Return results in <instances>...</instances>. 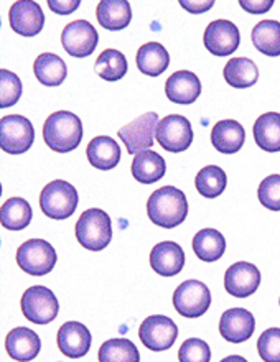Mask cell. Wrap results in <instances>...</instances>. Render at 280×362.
<instances>
[{
	"mask_svg": "<svg viewBox=\"0 0 280 362\" xmlns=\"http://www.w3.org/2000/svg\"><path fill=\"white\" fill-rule=\"evenodd\" d=\"M254 329H256L254 315L244 308L226 310L219 320V333L233 344L247 341L254 334Z\"/></svg>",
	"mask_w": 280,
	"mask_h": 362,
	"instance_id": "cell-16",
	"label": "cell"
},
{
	"mask_svg": "<svg viewBox=\"0 0 280 362\" xmlns=\"http://www.w3.org/2000/svg\"><path fill=\"white\" fill-rule=\"evenodd\" d=\"M221 362H247V361L244 359L243 356H228V358H224Z\"/></svg>",
	"mask_w": 280,
	"mask_h": 362,
	"instance_id": "cell-42",
	"label": "cell"
},
{
	"mask_svg": "<svg viewBox=\"0 0 280 362\" xmlns=\"http://www.w3.org/2000/svg\"><path fill=\"white\" fill-rule=\"evenodd\" d=\"M10 28L22 37H35L43 30L45 13L37 2L18 0L10 7Z\"/></svg>",
	"mask_w": 280,
	"mask_h": 362,
	"instance_id": "cell-14",
	"label": "cell"
},
{
	"mask_svg": "<svg viewBox=\"0 0 280 362\" xmlns=\"http://www.w3.org/2000/svg\"><path fill=\"white\" fill-rule=\"evenodd\" d=\"M147 214L155 226L163 229L177 228L188 216V199L182 189L163 186L150 194Z\"/></svg>",
	"mask_w": 280,
	"mask_h": 362,
	"instance_id": "cell-1",
	"label": "cell"
},
{
	"mask_svg": "<svg viewBox=\"0 0 280 362\" xmlns=\"http://www.w3.org/2000/svg\"><path fill=\"white\" fill-rule=\"evenodd\" d=\"M79 0H48V7L52 8V12L59 13V15H69L71 12H74L79 7Z\"/></svg>",
	"mask_w": 280,
	"mask_h": 362,
	"instance_id": "cell-39",
	"label": "cell"
},
{
	"mask_svg": "<svg viewBox=\"0 0 280 362\" xmlns=\"http://www.w3.org/2000/svg\"><path fill=\"white\" fill-rule=\"evenodd\" d=\"M204 47L214 57H229L241 43L239 28L229 20H214L204 30Z\"/></svg>",
	"mask_w": 280,
	"mask_h": 362,
	"instance_id": "cell-13",
	"label": "cell"
},
{
	"mask_svg": "<svg viewBox=\"0 0 280 362\" xmlns=\"http://www.w3.org/2000/svg\"><path fill=\"white\" fill-rule=\"evenodd\" d=\"M165 94L175 104H193L202 94V83L192 71H177L165 83Z\"/></svg>",
	"mask_w": 280,
	"mask_h": 362,
	"instance_id": "cell-20",
	"label": "cell"
},
{
	"mask_svg": "<svg viewBox=\"0 0 280 362\" xmlns=\"http://www.w3.org/2000/svg\"><path fill=\"white\" fill-rule=\"evenodd\" d=\"M91 333L83 323L78 321H68L58 329L57 343L62 353L66 358L79 359L86 356L91 349Z\"/></svg>",
	"mask_w": 280,
	"mask_h": 362,
	"instance_id": "cell-17",
	"label": "cell"
},
{
	"mask_svg": "<svg viewBox=\"0 0 280 362\" xmlns=\"http://www.w3.org/2000/svg\"><path fill=\"white\" fill-rule=\"evenodd\" d=\"M43 139L53 152L68 153L78 148L83 139V124L76 114L58 110L43 124Z\"/></svg>",
	"mask_w": 280,
	"mask_h": 362,
	"instance_id": "cell-2",
	"label": "cell"
},
{
	"mask_svg": "<svg viewBox=\"0 0 280 362\" xmlns=\"http://www.w3.org/2000/svg\"><path fill=\"white\" fill-rule=\"evenodd\" d=\"M139 338L145 348L150 351H155V353L167 351L172 348L178 338V326L168 316L152 315L140 325Z\"/></svg>",
	"mask_w": 280,
	"mask_h": 362,
	"instance_id": "cell-11",
	"label": "cell"
},
{
	"mask_svg": "<svg viewBox=\"0 0 280 362\" xmlns=\"http://www.w3.org/2000/svg\"><path fill=\"white\" fill-rule=\"evenodd\" d=\"M180 362H209L211 361V349L203 339L189 338L182 344L178 351Z\"/></svg>",
	"mask_w": 280,
	"mask_h": 362,
	"instance_id": "cell-37",
	"label": "cell"
},
{
	"mask_svg": "<svg viewBox=\"0 0 280 362\" xmlns=\"http://www.w3.org/2000/svg\"><path fill=\"white\" fill-rule=\"evenodd\" d=\"M257 196L264 208L280 211V175H271L264 178L259 185Z\"/></svg>",
	"mask_w": 280,
	"mask_h": 362,
	"instance_id": "cell-38",
	"label": "cell"
},
{
	"mask_svg": "<svg viewBox=\"0 0 280 362\" xmlns=\"http://www.w3.org/2000/svg\"><path fill=\"white\" fill-rule=\"evenodd\" d=\"M96 17L103 28L119 32L131 23V4L127 0H103L96 7Z\"/></svg>",
	"mask_w": 280,
	"mask_h": 362,
	"instance_id": "cell-23",
	"label": "cell"
},
{
	"mask_svg": "<svg viewBox=\"0 0 280 362\" xmlns=\"http://www.w3.org/2000/svg\"><path fill=\"white\" fill-rule=\"evenodd\" d=\"M193 250L204 262H216L226 252V239L216 229H202L193 238Z\"/></svg>",
	"mask_w": 280,
	"mask_h": 362,
	"instance_id": "cell-28",
	"label": "cell"
},
{
	"mask_svg": "<svg viewBox=\"0 0 280 362\" xmlns=\"http://www.w3.org/2000/svg\"><path fill=\"white\" fill-rule=\"evenodd\" d=\"M40 208L47 218H71L78 208V191L68 181L54 180L45 186L40 194Z\"/></svg>",
	"mask_w": 280,
	"mask_h": 362,
	"instance_id": "cell-4",
	"label": "cell"
},
{
	"mask_svg": "<svg viewBox=\"0 0 280 362\" xmlns=\"http://www.w3.org/2000/svg\"><path fill=\"white\" fill-rule=\"evenodd\" d=\"M158 115L157 112H145L132 120L131 124L119 129V139L126 145L127 153L136 157L137 153L153 147V139L157 135Z\"/></svg>",
	"mask_w": 280,
	"mask_h": 362,
	"instance_id": "cell-9",
	"label": "cell"
},
{
	"mask_svg": "<svg viewBox=\"0 0 280 362\" xmlns=\"http://www.w3.org/2000/svg\"><path fill=\"white\" fill-rule=\"evenodd\" d=\"M246 140V130L238 120H219L211 130V144L218 152L231 155L243 148Z\"/></svg>",
	"mask_w": 280,
	"mask_h": 362,
	"instance_id": "cell-21",
	"label": "cell"
},
{
	"mask_svg": "<svg viewBox=\"0 0 280 362\" xmlns=\"http://www.w3.org/2000/svg\"><path fill=\"white\" fill-rule=\"evenodd\" d=\"M224 79L229 86L236 89L251 88L257 83L259 69L257 64L249 58H233L224 66Z\"/></svg>",
	"mask_w": 280,
	"mask_h": 362,
	"instance_id": "cell-29",
	"label": "cell"
},
{
	"mask_svg": "<svg viewBox=\"0 0 280 362\" xmlns=\"http://www.w3.org/2000/svg\"><path fill=\"white\" fill-rule=\"evenodd\" d=\"M76 239L84 249L99 252L112 240V221L103 209L91 208L79 216L76 223Z\"/></svg>",
	"mask_w": 280,
	"mask_h": 362,
	"instance_id": "cell-3",
	"label": "cell"
},
{
	"mask_svg": "<svg viewBox=\"0 0 280 362\" xmlns=\"http://www.w3.org/2000/svg\"><path fill=\"white\" fill-rule=\"evenodd\" d=\"M254 140L264 152H280V114L266 112L254 122Z\"/></svg>",
	"mask_w": 280,
	"mask_h": 362,
	"instance_id": "cell-25",
	"label": "cell"
},
{
	"mask_svg": "<svg viewBox=\"0 0 280 362\" xmlns=\"http://www.w3.org/2000/svg\"><path fill=\"white\" fill-rule=\"evenodd\" d=\"M136 63L140 73L147 74V76H160L167 71L170 57L165 47L157 42H150L139 48Z\"/></svg>",
	"mask_w": 280,
	"mask_h": 362,
	"instance_id": "cell-27",
	"label": "cell"
},
{
	"mask_svg": "<svg viewBox=\"0 0 280 362\" xmlns=\"http://www.w3.org/2000/svg\"><path fill=\"white\" fill-rule=\"evenodd\" d=\"M132 177L136 178L139 183L152 185L155 181L162 180L167 172V163L162 155H158L153 150H144V152L137 153L132 162Z\"/></svg>",
	"mask_w": 280,
	"mask_h": 362,
	"instance_id": "cell-24",
	"label": "cell"
},
{
	"mask_svg": "<svg viewBox=\"0 0 280 362\" xmlns=\"http://www.w3.org/2000/svg\"><path fill=\"white\" fill-rule=\"evenodd\" d=\"M33 125L23 115L13 114L0 120V147L5 153L20 155L28 152L33 145Z\"/></svg>",
	"mask_w": 280,
	"mask_h": 362,
	"instance_id": "cell-7",
	"label": "cell"
},
{
	"mask_svg": "<svg viewBox=\"0 0 280 362\" xmlns=\"http://www.w3.org/2000/svg\"><path fill=\"white\" fill-rule=\"evenodd\" d=\"M98 359L99 362H140V354L131 339L114 338L99 348Z\"/></svg>",
	"mask_w": 280,
	"mask_h": 362,
	"instance_id": "cell-34",
	"label": "cell"
},
{
	"mask_svg": "<svg viewBox=\"0 0 280 362\" xmlns=\"http://www.w3.org/2000/svg\"><path fill=\"white\" fill-rule=\"evenodd\" d=\"M94 71H96L98 76L103 78L104 81H119V79H122L127 73V59L124 57V53L119 52V49H104L96 59Z\"/></svg>",
	"mask_w": 280,
	"mask_h": 362,
	"instance_id": "cell-33",
	"label": "cell"
},
{
	"mask_svg": "<svg viewBox=\"0 0 280 362\" xmlns=\"http://www.w3.org/2000/svg\"><path fill=\"white\" fill-rule=\"evenodd\" d=\"M252 45L266 57H280V23L277 20H262L251 33Z\"/></svg>",
	"mask_w": 280,
	"mask_h": 362,
	"instance_id": "cell-30",
	"label": "cell"
},
{
	"mask_svg": "<svg viewBox=\"0 0 280 362\" xmlns=\"http://www.w3.org/2000/svg\"><path fill=\"white\" fill-rule=\"evenodd\" d=\"M5 349L13 361L30 362L37 358L40 349H42V339L33 329L20 326L7 334Z\"/></svg>",
	"mask_w": 280,
	"mask_h": 362,
	"instance_id": "cell-18",
	"label": "cell"
},
{
	"mask_svg": "<svg viewBox=\"0 0 280 362\" xmlns=\"http://www.w3.org/2000/svg\"><path fill=\"white\" fill-rule=\"evenodd\" d=\"M257 351L264 362H280V328H269L259 336Z\"/></svg>",
	"mask_w": 280,
	"mask_h": 362,
	"instance_id": "cell-36",
	"label": "cell"
},
{
	"mask_svg": "<svg viewBox=\"0 0 280 362\" xmlns=\"http://www.w3.org/2000/svg\"><path fill=\"white\" fill-rule=\"evenodd\" d=\"M62 43L68 54L74 58H86L96 49L99 35L88 20H74L64 27Z\"/></svg>",
	"mask_w": 280,
	"mask_h": 362,
	"instance_id": "cell-12",
	"label": "cell"
},
{
	"mask_svg": "<svg viewBox=\"0 0 280 362\" xmlns=\"http://www.w3.org/2000/svg\"><path fill=\"white\" fill-rule=\"evenodd\" d=\"M150 265H152V270L162 276L178 275L185 267L183 249L172 240L160 243L150 252Z\"/></svg>",
	"mask_w": 280,
	"mask_h": 362,
	"instance_id": "cell-19",
	"label": "cell"
},
{
	"mask_svg": "<svg viewBox=\"0 0 280 362\" xmlns=\"http://www.w3.org/2000/svg\"><path fill=\"white\" fill-rule=\"evenodd\" d=\"M35 78L38 79L43 86L54 88L63 84L68 76L66 63L63 62L58 54L54 53H42L33 63Z\"/></svg>",
	"mask_w": 280,
	"mask_h": 362,
	"instance_id": "cell-26",
	"label": "cell"
},
{
	"mask_svg": "<svg viewBox=\"0 0 280 362\" xmlns=\"http://www.w3.org/2000/svg\"><path fill=\"white\" fill-rule=\"evenodd\" d=\"M226 173L218 165H208V167L202 168L194 178V186H197L198 193L208 199L218 198L226 189Z\"/></svg>",
	"mask_w": 280,
	"mask_h": 362,
	"instance_id": "cell-32",
	"label": "cell"
},
{
	"mask_svg": "<svg viewBox=\"0 0 280 362\" xmlns=\"http://www.w3.org/2000/svg\"><path fill=\"white\" fill-rule=\"evenodd\" d=\"M86 157L94 168L112 170L121 162V147L107 135H99L89 142Z\"/></svg>",
	"mask_w": 280,
	"mask_h": 362,
	"instance_id": "cell-22",
	"label": "cell"
},
{
	"mask_svg": "<svg viewBox=\"0 0 280 362\" xmlns=\"http://www.w3.org/2000/svg\"><path fill=\"white\" fill-rule=\"evenodd\" d=\"M59 303L57 296L43 285H33L22 296V313L37 325H48L57 318Z\"/></svg>",
	"mask_w": 280,
	"mask_h": 362,
	"instance_id": "cell-6",
	"label": "cell"
},
{
	"mask_svg": "<svg viewBox=\"0 0 280 362\" xmlns=\"http://www.w3.org/2000/svg\"><path fill=\"white\" fill-rule=\"evenodd\" d=\"M279 303H280V300H279Z\"/></svg>",
	"mask_w": 280,
	"mask_h": 362,
	"instance_id": "cell-43",
	"label": "cell"
},
{
	"mask_svg": "<svg viewBox=\"0 0 280 362\" xmlns=\"http://www.w3.org/2000/svg\"><path fill=\"white\" fill-rule=\"evenodd\" d=\"M259 285H261V272L254 264L236 262L224 275V288L236 298H247L256 293Z\"/></svg>",
	"mask_w": 280,
	"mask_h": 362,
	"instance_id": "cell-15",
	"label": "cell"
},
{
	"mask_svg": "<svg viewBox=\"0 0 280 362\" xmlns=\"http://www.w3.org/2000/svg\"><path fill=\"white\" fill-rule=\"evenodd\" d=\"M33 218L28 201L23 198H10L2 204L0 221L7 230H23Z\"/></svg>",
	"mask_w": 280,
	"mask_h": 362,
	"instance_id": "cell-31",
	"label": "cell"
},
{
	"mask_svg": "<svg viewBox=\"0 0 280 362\" xmlns=\"http://www.w3.org/2000/svg\"><path fill=\"white\" fill-rule=\"evenodd\" d=\"M180 5L192 13H202V12H206V10L211 8L214 2L213 0H209V2H187V0H182Z\"/></svg>",
	"mask_w": 280,
	"mask_h": 362,
	"instance_id": "cell-41",
	"label": "cell"
},
{
	"mask_svg": "<svg viewBox=\"0 0 280 362\" xmlns=\"http://www.w3.org/2000/svg\"><path fill=\"white\" fill-rule=\"evenodd\" d=\"M160 147L172 153H180L189 148L193 142V129L185 115L172 114L158 122L157 135Z\"/></svg>",
	"mask_w": 280,
	"mask_h": 362,
	"instance_id": "cell-10",
	"label": "cell"
},
{
	"mask_svg": "<svg viewBox=\"0 0 280 362\" xmlns=\"http://www.w3.org/2000/svg\"><path fill=\"white\" fill-rule=\"evenodd\" d=\"M239 5L249 13H266L271 10L274 0H259V2H251V0H241Z\"/></svg>",
	"mask_w": 280,
	"mask_h": 362,
	"instance_id": "cell-40",
	"label": "cell"
},
{
	"mask_svg": "<svg viewBox=\"0 0 280 362\" xmlns=\"http://www.w3.org/2000/svg\"><path fill=\"white\" fill-rule=\"evenodd\" d=\"M22 95V81L8 69H0V107H12Z\"/></svg>",
	"mask_w": 280,
	"mask_h": 362,
	"instance_id": "cell-35",
	"label": "cell"
},
{
	"mask_svg": "<svg viewBox=\"0 0 280 362\" xmlns=\"http://www.w3.org/2000/svg\"><path fill=\"white\" fill-rule=\"evenodd\" d=\"M57 250L43 239H30L17 250V264L30 275L42 276L49 274L57 265Z\"/></svg>",
	"mask_w": 280,
	"mask_h": 362,
	"instance_id": "cell-5",
	"label": "cell"
},
{
	"mask_svg": "<svg viewBox=\"0 0 280 362\" xmlns=\"http://www.w3.org/2000/svg\"><path fill=\"white\" fill-rule=\"evenodd\" d=\"M211 305L209 288L199 280H187L173 293V306L185 318H199Z\"/></svg>",
	"mask_w": 280,
	"mask_h": 362,
	"instance_id": "cell-8",
	"label": "cell"
}]
</instances>
